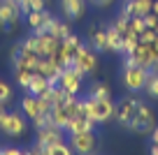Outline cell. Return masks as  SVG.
Returning <instances> with one entry per match:
<instances>
[{"label":"cell","instance_id":"obj_1","mask_svg":"<svg viewBox=\"0 0 158 155\" xmlns=\"http://www.w3.org/2000/svg\"><path fill=\"white\" fill-rule=\"evenodd\" d=\"M149 79V70L142 67V65H123V72H121V83L128 93L137 95V93L144 90Z\"/></svg>","mask_w":158,"mask_h":155},{"label":"cell","instance_id":"obj_2","mask_svg":"<svg viewBox=\"0 0 158 155\" xmlns=\"http://www.w3.org/2000/svg\"><path fill=\"white\" fill-rule=\"evenodd\" d=\"M72 67L77 70V72H81L84 77H89V74H93L95 70H98V54L91 49V44L81 42L77 46L74 58H72Z\"/></svg>","mask_w":158,"mask_h":155},{"label":"cell","instance_id":"obj_3","mask_svg":"<svg viewBox=\"0 0 158 155\" xmlns=\"http://www.w3.org/2000/svg\"><path fill=\"white\" fill-rule=\"evenodd\" d=\"M0 132L5 137H12V139H19L28 132V118L21 113V109L16 111H7L2 123H0Z\"/></svg>","mask_w":158,"mask_h":155},{"label":"cell","instance_id":"obj_4","mask_svg":"<svg viewBox=\"0 0 158 155\" xmlns=\"http://www.w3.org/2000/svg\"><path fill=\"white\" fill-rule=\"evenodd\" d=\"M23 16L19 2L14 0H0V28L5 33H14L19 28V21Z\"/></svg>","mask_w":158,"mask_h":155},{"label":"cell","instance_id":"obj_5","mask_svg":"<svg viewBox=\"0 0 158 155\" xmlns=\"http://www.w3.org/2000/svg\"><path fill=\"white\" fill-rule=\"evenodd\" d=\"M156 127V121H153V109H149L144 102H139L137 111H135L133 121H130L128 130L135 132V134H149V132Z\"/></svg>","mask_w":158,"mask_h":155},{"label":"cell","instance_id":"obj_6","mask_svg":"<svg viewBox=\"0 0 158 155\" xmlns=\"http://www.w3.org/2000/svg\"><path fill=\"white\" fill-rule=\"evenodd\" d=\"M135 65H142L147 70H158V49L153 46V42H139L137 49L130 54Z\"/></svg>","mask_w":158,"mask_h":155},{"label":"cell","instance_id":"obj_7","mask_svg":"<svg viewBox=\"0 0 158 155\" xmlns=\"http://www.w3.org/2000/svg\"><path fill=\"white\" fill-rule=\"evenodd\" d=\"M68 144H70V148H72V153L91 155V153H95V148H98V137L93 134V130L74 132V134L68 137Z\"/></svg>","mask_w":158,"mask_h":155},{"label":"cell","instance_id":"obj_8","mask_svg":"<svg viewBox=\"0 0 158 155\" xmlns=\"http://www.w3.org/2000/svg\"><path fill=\"white\" fill-rule=\"evenodd\" d=\"M51 104L47 100H42L40 95H30V93H26L23 97H21V113H23L28 121H33L35 116H40V113H49Z\"/></svg>","mask_w":158,"mask_h":155},{"label":"cell","instance_id":"obj_9","mask_svg":"<svg viewBox=\"0 0 158 155\" xmlns=\"http://www.w3.org/2000/svg\"><path fill=\"white\" fill-rule=\"evenodd\" d=\"M139 102H142V100H137V97H133V95H130V97L128 95L121 97V100L116 102V118H114V121H116L121 127L128 130L130 121H133L135 111H137V107H139Z\"/></svg>","mask_w":158,"mask_h":155},{"label":"cell","instance_id":"obj_10","mask_svg":"<svg viewBox=\"0 0 158 155\" xmlns=\"http://www.w3.org/2000/svg\"><path fill=\"white\" fill-rule=\"evenodd\" d=\"M81 83H84V74L77 72L72 65H68V67L60 70L58 86L63 88L65 93H70V95H79V93H81Z\"/></svg>","mask_w":158,"mask_h":155},{"label":"cell","instance_id":"obj_11","mask_svg":"<svg viewBox=\"0 0 158 155\" xmlns=\"http://www.w3.org/2000/svg\"><path fill=\"white\" fill-rule=\"evenodd\" d=\"M37 141L35 144L37 146H42V150L47 148V146H51V144H56V141H63L65 139V130H60V127H56V125H44V127H37Z\"/></svg>","mask_w":158,"mask_h":155},{"label":"cell","instance_id":"obj_12","mask_svg":"<svg viewBox=\"0 0 158 155\" xmlns=\"http://www.w3.org/2000/svg\"><path fill=\"white\" fill-rule=\"evenodd\" d=\"M54 19V14H51L49 10H33L26 14V23H28L30 33H42V30H47V26H49V21Z\"/></svg>","mask_w":158,"mask_h":155},{"label":"cell","instance_id":"obj_13","mask_svg":"<svg viewBox=\"0 0 158 155\" xmlns=\"http://www.w3.org/2000/svg\"><path fill=\"white\" fill-rule=\"evenodd\" d=\"M89 44L95 54H109V49H107V26H91L89 28Z\"/></svg>","mask_w":158,"mask_h":155},{"label":"cell","instance_id":"obj_14","mask_svg":"<svg viewBox=\"0 0 158 155\" xmlns=\"http://www.w3.org/2000/svg\"><path fill=\"white\" fill-rule=\"evenodd\" d=\"M86 7H89V2H86V0H60V12H63V16H65L68 21L84 19Z\"/></svg>","mask_w":158,"mask_h":155},{"label":"cell","instance_id":"obj_15","mask_svg":"<svg viewBox=\"0 0 158 155\" xmlns=\"http://www.w3.org/2000/svg\"><path fill=\"white\" fill-rule=\"evenodd\" d=\"M93 127H95V121H93V118L84 116V113H74V116H70L65 132L74 134V132H89V130H93Z\"/></svg>","mask_w":158,"mask_h":155},{"label":"cell","instance_id":"obj_16","mask_svg":"<svg viewBox=\"0 0 158 155\" xmlns=\"http://www.w3.org/2000/svg\"><path fill=\"white\" fill-rule=\"evenodd\" d=\"M151 5H153V0H126L121 12L126 16H144L151 12Z\"/></svg>","mask_w":158,"mask_h":155},{"label":"cell","instance_id":"obj_17","mask_svg":"<svg viewBox=\"0 0 158 155\" xmlns=\"http://www.w3.org/2000/svg\"><path fill=\"white\" fill-rule=\"evenodd\" d=\"M107 49L109 54H123V33L116 30L112 23L107 26Z\"/></svg>","mask_w":158,"mask_h":155},{"label":"cell","instance_id":"obj_18","mask_svg":"<svg viewBox=\"0 0 158 155\" xmlns=\"http://www.w3.org/2000/svg\"><path fill=\"white\" fill-rule=\"evenodd\" d=\"M68 121H70V113H68V109H65L63 104H56V107L49 109V123L51 125L65 130V127H68Z\"/></svg>","mask_w":158,"mask_h":155},{"label":"cell","instance_id":"obj_19","mask_svg":"<svg viewBox=\"0 0 158 155\" xmlns=\"http://www.w3.org/2000/svg\"><path fill=\"white\" fill-rule=\"evenodd\" d=\"M47 33L54 35V37H58V39H65L70 33H72V28H70L68 21H58V19L54 16V19L49 21V26H47Z\"/></svg>","mask_w":158,"mask_h":155},{"label":"cell","instance_id":"obj_20","mask_svg":"<svg viewBox=\"0 0 158 155\" xmlns=\"http://www.w3.org/2000/svg\"><path fill=\"white\" fill-rule=\"evenodd\" d=\"M49 86H51L49 79H47L44 74H40V72H37L33 79H30V83L26 86V93H30V95H42V93H44Z\"/></svg>","mask_w":158,"mask_h":155},{"label":"cell","instance_id":"obj_21","mask_svg":"<svg viewBox=\"0 0 158 155\" xmlns=\"http://www.w3.org/2000/svg\"><path fill=\"white\" fill-rule=\"evenodd\" d=\"M35 67H28V65H14V79H16V83H19L21 88L26 90V86L30 83V79L35 77Z\"/></svg>","mask_w":158,"mask_h":155},{"label":"cell","instance_id":"obj_22","mask_svg":"<svg viewBox=\"0 0 158 155\" xmlns=\"http://www.w3.org/2000/svg\"><path fill=\"white\" fill-rule=\"evenodd\" d=\"M144 93L151 100H158V70H149V79H147V86H144Z\"/></svg>","mask_w":158,"mask_h":155},{"label":"cell","instance_id":"obj_23","mask_svg":"<svg viewBox=\"0 0 158 155\" xmlns=\"http://www.w3.org/2000/svg\"><path fill=\"white\" fill-rule=\"evenodd\" d=\"M44 155H72V148H70L68 139H63V141H56V144L47 146Z\"/></svg>","mask_w":158,"mask_h":155},{"label":"cell","instance_id":"obj_24","mask_svg":"<svg viewBox=\"0 0 158 155\" xmlns=\"http://www.w3.org/2000/svg\"><path fill=\"white\" fill-rule=\"evenodd\" d=\"M19 7H21V12H23V16H26L33 10H47V0H23V2H19Z\"/></svg>","mask_w":158,"mask_h":155},{"label":"cell","instance_id":"obj_25","mask_svg":"<svg viewBox=\"0 0 158 155\" xmlns=\"http://www.w3.org/2000/svg\"><path fill=\"white\" fill-rule=\"evenodd\" d=\"M12 97H14V90H12V86L5 81V79H0V104H10Z\"/></svg>","mask_w":158,"mask_h":155},{"label":"cell","instance_id":"obj_26","mask_svg":"<svg viewBox=\"0 0 158 155\" xmlns=\"http://www.w3.org/2000/svg\"><path fill=\"white\" fill-rule=\"evenodd\" d=\"M144 28H147V23H144V16H128V30H130V33L139 35Z\"/></svg>","mask_w":158,"mask_h":155},{"label":"cell","instance_id":"obj_27","mask_svg":"<svg viewBox=\"0 0 158 155\" xmlns=\"http://www.w3.org/2000/svg\"><path fill=\"white\" fill-rule=\"evenodd\" d=\"M89 95L91 97H109V86L102 83V81H98V83H93V86L89 88Z\"/></svg>","mask_w":158,"mask_h":155},{"label":"cell","instance_id":"obj_28","mask_svg":"<svg viewBox=\"0 0 158 155\" xmlns=\"http://www.w3.org/2000/svg\"><path fill=\"white\" fill-rule=\"evenodd\" d=\"M158 39V30L156 28H144L139 33V42H156Z\"/></svg>","mask_w":158,"mask_h":155},{"label":"cell","instance_id":"obj_29","mask_svg":"<svg viewBox=\"0 0 158 155\" xmlns=\"http://www.w3.org/2000/svg\"><path fill=\"white\" fill-rule=\"evenodd\" d=\"M23 150L19 146H0V155H21Z\"/></svg>","mask_w":158,"mask_h":155},{"label":"cell","instance_id":"obj_30","mask_svg":"<svg viewBox=\"0 0 158 155\" xmlns=\"http://www.w3.org/2000/svg\"><path fill=\"white\" fill-rule=\"evenodd\" d=\"M144 23H147V28H156L158 30V16L153 14V12H149V14H144Z\"/></svg>","mask_w":158,"mask_h":155},{"label":"cell","instance_id":"obj_31","mask_svg":"<svg viewBox=\"0 0 158 155\" xmlns=\"http://www.w3.org/2000/svg\"><path fill=\"white\" fill-rule=\"evenodd\" d=\"M89 5H93V7H98V10H102V7H109L114 2V0H86Z\"/></svg>","mask_w":158,"mask_h":155},{"label":"cell","instance_id":"obj_32","mask_svg":"<svg viewBox=\"0 0 158 155\" xmlns=\"http://www.w3.org/2000/svg\"><path fill=\"white\" fill-rule=\"evenodd\" d=\"M19 56H21V44H14V46H12V63H14Z\"/></svg>","mask_w":158,"mask_h":155},{"label":"cell","instance_id":"obj_33","mask_svg":"<svg viewBox=\"0 0 158 155\" xmlns=\"http://www.w3.org/2000/svg\"><path fill=\"white\" fill-rule=\"evenodd\" d=\"M151 141H153V144H158V125L151 130Z\"/></svg>","mask_w":158,"mask_h":155},{"label":"cell","instance_id":"obj_34","mask_svg":"<svg viewBox=\"0 0 158 155\" xmlns=\"http://www.w3.org/2000/svg\"><path fill=\"white\" fill-rule=\"evenodd\" d=\"M149 153H151V155H158V144H153V141H151V146H149Z\"/></svg>","mask_w":158,"mask_h":155},{"label":"cell","instance_id":"obj_35","mask_svg":"<svg viewBox=\"0 0 158 155\" xmlns=\"http://www.w3.org/2000/svg\"><path fill=\"white\" fill-rule=\"evenodd\" d=\"M5 113H7V109H5V104H0V123H2V118H5Z\"/></svg>","mask_w":158,"mask_h":155},{"label":"cell","instance_id":"obj_36","mask_svg":"<svg viewBox=\"0 0 158 155\" xmlns=\"http://www.w3.org/2000/svg\"><path fill=\"white\" fill-rule=\"evenodd\" d=\"M151 12L158 16V0H153V5H151Z\"/></svg>","mask_w":158,"mask_h":155},{"label":"cell","instance_id":"obj_37","mask_svg":"<svg viewBox=\"0 0 158 155\" xmlns=\"http://www.w3.org/2000/svg\"><path fill=\"white\" fill-rule=\"evenodd\" d=\"M14 2H23V0H14Z\"/></svg>","mask_w":158,"mask_h":155}]
</instances>
